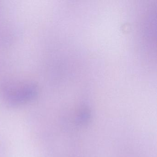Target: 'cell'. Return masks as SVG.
<instances>
[{"label":"cell","instance_id":"6da1fadb","mask_svg":"<svg viewBox=\"0 0 157 157\" xmlns=\"http://www.w3.org/2000/svg\"><path fill=\"white\" fill-rule=\"evenodd\" d=\"M3 92L9 101L22 103L33 98L36 94V88L29 82L10 81L4 85Z\"/></svg>","mask_w":157,"mask_h":157}]
</instances>
